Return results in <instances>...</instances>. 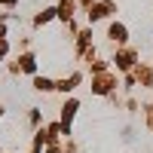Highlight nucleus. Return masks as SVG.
Here are the masks:
<instances>
[{
    "label": "nucleus",
    "mask_w": 153,
    "mask_h": 153,
    "mask_svg": "<svg viewBox=\"0 0 153 153\" xmlns=\"http://www.w3.org/2000/svg\"><path fill=\"white\" fill-rule=\"evenodd\" d=\"M0 3H16V0H0Z\"/></svg>",
    "instance_id": "nucleus-10"
},
{
    "label": "nucleus",
    "mask_w": 153,
    "mask_h": 153,
    "mask_svg": "<svg viewBox=\"0 0 153 153\" xmlns=\"http://www.w3.org/2000/svg\"><path fill=\"white\" fill-rule=\"evenodd\" d=\"M34 86L40 89V92H49V89H52V80H46V76H37V80H34Z\"/></svg>",
    "instance_id": "nucleus-6"
},
{
    "label": "nucleus",
    "mask_w": 153,
    "mask_h": 153,
    "mask_svg": "<svg viewBox=\"0 0 153 153\" xmlns=\"http://www.w3.org/2000/svg\"><path fill=\"white\" fill-rule=\"evenodd\" d=\"M113 61H117V68H123V71H126V68H132V65H135V52H120Z\"/></svg>",
    "instance_id": "nucleus-3"
},
{
    "label": "nucleus",
    "mask_w": 153,
    "mask_h": 153,
    "mask_svg": "<svg viewBox=\"0 0 153 153\" xmlns=\"http://www.w3.org/2000/svg\"><path fill=\"white\" fill-rule=\"evenodd\" d=\"M22 68H25V71H34V68H37V61H34L31 55H25V58H22Z\"/></svg>",
    "instance_id": "nucleus-8"
},
{
    "label": "nucleus",
    "mask_w": 153,
    "mask_h": 153,
    "mask_svg": "<svg viewBox=\"0 0 153 153\" xmlns=\"http://www.w3.org/2000/svg\"><path fill=\"white\" fill-rule=\"evenodd\" d=\"M71 16H74V3H71V0H65V3L58 6V19H71Z\"/></svg>",
    "instance_id": "nucleus-5"
},
{
    "label": "nucleus",
    "mask_w": 153,
    "mask_h": 153,
    "mask_svg": "<svg viewBox=\"0 0 153 153\" xmlns=\"http://www.w3.org/2000/svg\"><path fill=\"white\" fill-rule=\"evenodd\" d=\"M110 86H113V76H98V80H95V86H92V92L104 95V92H110Z\"/></svg>",
    "instance_id": "nucleus-2"
},
{
    "label": "nucleus",
    "mask_w": 153,
    "mask_h": 153,
    "mask_svg": "<svg viewBox=\"0 0 153 153\" xmlns=\"http://www.w3.org/2000/svg\"><path fill=\"white\" fill-rule=\"evenodd\" d=\"M55 12H58V9H43V12H40V16H37V25H46L49 19H52V16H55Z\"/></svg>",
    "instance_id": "nucleus-7"
},
{
    "label": "nucleus",
    "mask_w": 153,
    "mask_h": 153,
    "mask_svg": "<svg viewBox=\"0 0 153 153\" xmlns=\"http://www.w3.org/2000/svg\"><path fill=\"white\" fill-rule=\"evenodd\" d=\"M74 113H76V101H68V104L61 107V129H68V126H71Z\"/></svg>",
    "instance_id": "nucleus-1"
},
{
    "label": "nucleus",
    "mask_w": 153,
    "mask_h": 153,
    "mask_svg": "<svg viewBox=\"0 0 153 153\" xmlns=\"http://www.w3.org/2000/svg\"><path fill=\"white\" fill-rule=\"evenodd\" d=\"M6 49H9V46H6V40H3V37H0V58L6 55Z\"/></svg>",
    "instance_id": "nucleus-9"
},
{
    "label": "nucleus",
    "mask_w": 153,
    "mask_h": 153,
    "mask_svg": "<svg viewBox=\"0 0 153 153\" xmlns=\"http://www.w3.org/2000/svg\"><path fill=\"white\" fill-rule=\"evenodd\" d=\"M110 40L126 43V25H110Z\"/></svg>",
    "instance_id": "nucleus-4"
}]
</instances>
